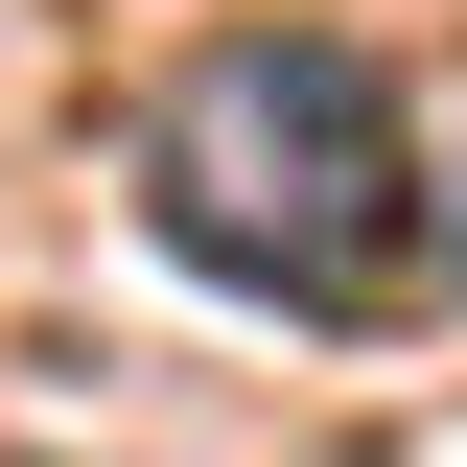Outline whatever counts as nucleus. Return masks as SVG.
Listing matches in <instances>:
<instances>
[{"label":"nucleus","mask_w":467,"mask_h":467,"mask_svg":"<svg viewBox=\"0 0 467 467\" xmlns=\"http://www.w3.org/2000/svg\"><path fill=\"white\" fill-rule=\"evenodd\" d=\"M140 187H164V234L211 281H257V304H398V257H420V140H398V94H374V47H327V24L187 47Z\"/></svg>","instance_id":"1"}]
</instances>
